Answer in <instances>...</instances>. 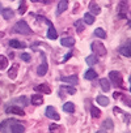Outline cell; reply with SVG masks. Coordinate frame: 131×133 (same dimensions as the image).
<instances>
[{"instance_id":"cell-1","label":"cell","mask_w":131,"mask_h":133,"mask_svg":"<svg viewBox=\"0 0 131 133\" xmlns=\"http://www.w3.org/2000/svg\"><path fill=\"white\" fill-rule=\"evenodd\" d=\"M13 30H15L16 33H19V34H24V35H29V34H32V29L29 28V25H28L26 21H24V20L16 22Z\"/></svg>"},{"instance_id":"cell-2","label":"cell","mask_w":131,"mask_h":133,"mask_svg":"<svg viewBox=\"0 0 131 133\" xmlns=\"http://www.w3.org/2000/svg\"><path fill=\"white\" fill-rule=\"evenodd\" d=\"M109 80H110L115 86H119V88L123 86V77H122V75H121L119 72H117V71H111V72L109 73Z\"/></svg>"},{"instance_id":"cell-3","label":"cell","mask_w":131,"mask_h":133,"mask_svg":"<svg viewBox=\"0 0 131 133\" xmlns=\"http://www.w3.org/2000/svg\"><path fill=\"white\" fill-rule=\"evenodd\" d=\"M91 47H92V50H93V52H94L96 55H98V56L106 55V48H105V46H104L101 42H93V43L91 44Z\"/></svg>"},{"instance_id":"cell-4","label":"cell","mask_w":131,"mask_h":133,"mask_svg":"<svg viewBox=\"0 0 131 133\" xmlns=\"http://www.w3.org/2000/svg\"><path fill=\"white\" fill-rule=\"evenodd\" d=\"M128 12V3L126 0H122L118 4V17L119 18H126V15Z\"/></svg>"},{"instance_id":"cell-5","label":"cell","mask_w":131,"mask_h":133,"mask_svg":"<svg viewBox=\"0 0 131 133\" xmlns=\"http://www.w3.org/2000/svg\"><path fill=\"white\" fill-rule=\"evenodd\" d=\"M46 116L50 117V119H54V120H59V119H60L59 114L55 111V108H54L52 106H49V107L46 108Z\"/></svg>"},{"instance_id":"cell-6","label":"cell","mask_w":131,"mask_h":133,"mask_svg":"<svg viewBox=\"0 0 131 133\" xmlns=\"http://www.w3.org/2000/svg\"><path fill=\"white\" fill-rule=\"evenodd\" d=\"M42 64L38 66V69H37V75L38 76H45L46 72H47V63H46V59H45V55H42Z\"/></svg>"},{"instance_id":"cell-7","label":"cell","mask_w":131,"mask_h":133,"mask_svg":"<svg viewBox=\"0 0 131 133\" xmlns=\"http://www.w3.org/2000/svg\"><path fill=\"white\" fill-rule=\"evenodd\" d=\"M5 111H7V114H15V115H19V116H24V115H25L24 110H21V107H19V106L8 107Z\"/></svg>"},{"instance_id":"cell-8","label":"cell","mask_w":131,"mask_h":133,"mask_svg":"<svg viewBox=\"0 0 131 133\" xmlns=\"http://www.w3.org/2000/svg\"><path fill=\"white\" fill-rule=\"evenodd\" d=\"M60 81H63V82H67V84H71V85H76L78 82H79V78H78V76H64V77H62L60 78Z\"/></svg>"},{"instance_id":"cell-9","label":"cell","mask_w":131,"mask_h":133,"mask_svg":"<svg viewBox=\"0 0 131 133\" xmlns=\"http://www.w3.org/2000/svg\"><path fill=\"white\" fill-rule=\"evenodd\" d=\"M67 7H68V2H67V0H60V2H59V4H58L56 15H60V13H63L66 9H67Z\"/></svg>"},{"instance_id":"cell-10","label":"cell","mask_w":131,"mask_h":133,"mask_svg":"<svg viewBox=\"0 0 131 133\" xmlns=\"http://www.w3.org/2000/svg\"><path fill=\"white\" fill-rule=\"evenodd\" d=\"M60 43H62V46H64V47H72V46L75 44V39L71 38V37H66V38H62Z\"/></svg>"},{"instance_id":"cell-11","label":"cell","mask_w":131,"mask_h":133,"mask_svg":"<svg viewBox=\"0 0 131 133\" xmlns=\"http://www.w3.org/2000/svg\"><path fill=\"white\" fill-rule=\"evenodd\" d=\"M24 132H25V128H24L22 124L16 123L11 127V133H24Z\"/></svg>"},{"instance_id":"cell-12","label":"cell","mask_w":131,"mask_h":133,"mask_svg":"<svg viewBox=\"0 0 131 133\" xmlns=\"http://www.w3.org/2000/svg\"><path fill=\"white\" fill-rule=\"evenodd\" d=\"M2 15H3V17L5 20H11L15 16V12L11 8H4V9H2Z\"/></svg>"},{"instance_id":"cell-13","label":"cell","mask_w":131,"mask_h":133,"mask_svg":"<svg viewBox=\"0 0 131 133\" xmlns=\"http://www.w3.org/2000/svg\"><path fill=\"white\" fill-rule=\"evenodd\" d=\"M9 46L13 47V48H25V47H26L25 43H22V42H20V41H17V39H11V41H9Z\"/></svg>"},{"instance_id":"cell-14","label":"cell","mask_w":131,"mask_h":133,"mask_svg":"<svg viewBox=\"0 0 131 133\" xmlns=\"http://www.w3.org/2000/svg\"><path fill=\"white\" fill-rule=\"evenodd\" d=\"M34 90L35 91H41V93H45V94H50L51 93V90H50V88L46 85V84H43V85H37V86H34Z\"/></svg>"},{"instance_id":"cell-15","label":"cell","mask_w":131,"mask_h":133,"mask_svg":"<svg viewBox=\"0 0 131 133\" xmlns=\"http://www.w3.org/2000/svg\"><path fill=\"white\" fill-rule=\"evenodd\" d=\"M17 71H19V65H17V64H13V65H12V68L8 71V76H9L11 80H15V78H16V76H17Z\"/></svg>"},{"instance_id":"cell-16","label":"cell","mask_w":131,"mask_h":133,"mask_svg":"<svg viewBox=\"0 0 131 133\" xmlns=\"http://www.w3.org/2000/svg\"><path fill=\"white\" fill-rule=\"evenodd\" d=\"M47 38L49 39H56L58 38V33H56V30H55V28L51 25V26H49V30H47Z\"/></svg>"},{"instance_id":"cell-17","label":"cell","mask_w":131,"mask_h":133,"mask_svg":"<svg viewBox=\"0 0 131 133\" xmlns=\"http://www.w3.org/2000/svg\"><path fill=\"white\" fill-rule=\"evenodd\" d=\"M63 111L64 112H68V114H72L75 111V104L72 102H67L63 104Z\"/></svg>"},{"instance_id":"cell-18","label":"cell","mask_w":131,"mask_h":133,"mask_svg":"<svg viewBox=\"0 0 131 133\" xmlns=\"http://www.w3.org/2000/svg\"><path fill=\"white\" fill-rule=\"evenodd\" d=\"M119 52H121L123 56H126V57H130V56H131V51H130V43H127L126 46H122V47L119 48Z\"/></svg>"},{"instance_id":"cell-19","label":"cell","mask_w":131,"mask_h":133,"mask_svg":"<svg viewBox=\"0 0 131 133\" xmlns=\"http://www.w3.org/2000/svg\"><path fill=\"white\" fill-rule=\"evenodd\" d=\"M100 85H101V89H102L105 93L110 90V82H109V80H106V78H101V80H100Z\"/></svg>"},{"instance_id":"cell-20","label":"cell","mask_w":131,"mask_h":133,"mask_svg":"<svg viewBox=\"0 0 131 133\" xmlns=\"http://www.w3.org/2000/svg\"><path fill=\"white\" fill-rule=\"evenodd\" d=\"M89 9H91V15H98V13L101 12L100 7H98L94 2H92V3L89 4Z\"/></svg>"},{"instance_id":"cell-21","label":"cell","mask_w":131,"mask_h":133,"mask_svg":"<svg viewBox=\"0 0 131 133\" xmlns=\"http://www.w3.org/2000/svg\"><path fill=\"white\" fill-rule=\"evenodd\" d=\"M85 61H87L88 65H94V64L98 63V57H97L96 55H89V56H87Z\"/></svg>"},{"instance_id":"cell-22","label":"cell","mask_w":131,"mask_h":133,"mask_svg":"<svg viewBox=\"0 0 131 133\" xmlns=\"http://www.w3.org/2000/svg\"><path fill=\"white\" fill-rule=\"evenodd\" d=\"M97 77V73L94 72V69H88L84 75V78L85 80H94Z\"/></svg>"},{"instance_id":"cell-23","label":"cell","mask_w":131,"mask_h":133,"mask_svg":"<svg viewBox=\"0 0 131 133\" xmlns=\"http://www.w3.org/2000/svg\"><path fill=\"white\" fill-rule=\"evenodd\" d=\"M42 102H43V97L42 95H32V104H34V106H38V104H42Z\"/></svg>"},{"instance_id":"cell-24","label":"cell","mask_w":131,"mask_h":133,"mask_svg":"<svg viewBox=\"0 0 131 133\" xmlns=\"http://www.w3.org/2000/svg\"><path fill=\"white\" fill-rule=\"evenodd\" d=\"M109 98L108 97H105V95H98L97 97V103L98 104H101V106H108L109 104Z\"/></svg>"},{"instance_id":"cell-25","label":"cell","mask_w":131,"mask_h":133,"mask_svg":"<svg viewBox=\"0 0 131 133\" xmlns=\"http://www.w3.org/2000/svg\"><path fill=\"white\" fill-rule=\"evenodd\" d=\"M84 22L88 24V25H92L94 22V16L91 15V13H85L84 15Z\"/></svg>"},{"instance_id":"cell-26","label":"cell","mask_w":131,"mask_h":133,"mask_svg":"<svg viewBox=\"0 0 131 133\" xmlns=\"http://www.w3.org/2000/svg\"><path fill=\"white\" fill-rule=\"evenodd\" d=\"M7 65H8V59L5 56H3V55H0V71L5 69Z\"/></svg>"},{"instance_id":"cell-27","label":"cell","mask_w":131,"mask_h":133,"mask_svg":"<svg viewBox=\"0 0 131 133\" xmlns=\"http://www.w3.org/2000/svg\"><path fill=\"white\" fill-rule=\"evenodd\" d=\"M94 35L98 37V38H106V33H105V30L101 29V28H97V29L94 30Z\"/></svg>"},{"instance_id":"cell-28","label":"cell","mask_w":131,"mask_h":133,"mask_svg":"<svg viewBox=\"0 0 131 133\" xmlns=\"http://www.w3.org/2000/svg\"><path fill=\"white\" fill-rule=\"evenodd\" d=\"M91 114H92V116H93V117H96V119L101 116V111H100L97 107H94V106L91 108Z\"/></svg>"},{"instance_id":"cell-29","label":"cell","mask_w":131,"mask_h":133,"mask_svg":"<svg viewBox=\"0 0 131 133\" xmlns=\"http://www.w3.org/2000/svg\"><path fill=\"white\" fill-rule=\"evenodd\" d=\"M25 12H26V2H25V0H21V4H20V8H19V13L24 15Z\"/></svg>"},{"instance_id":"cell-30","label":"cell","mask_w":131,"mask_h":133,"mask_svg":"<svg viewBox=\"0 0 131 133\" xmlns=\"http://www.w3.org/2000/svg\"><path fill=\"white\" fill-rule=\"evenodd\" d=\"M83 20H78L76 22H75V26H76V30L79 31V33H81L83 31V29H84V26H83Z\"/></svg>"},{"instance_id":"cell-31","label":"cell","mask_w":131,"mask_h":133,"mask_svg":"<svg viewBox=\"0 0 131 133\" xmlns=\"http://www.w3.org/2000/svg\"><path fill=\"white\" fill-rule=\"evenodd\" d=\"M62 90H66L68 94H71V95L76 93V89H75L74 86H63V88H62Z\"/></svg>"},{"instance_id":"cell-32","label":"cell","mask_w":131,"mask_h":133,"mask_svg":"<svg viewBox=\"0 0 131 133\" xmlns=\"http://www.w3.org/2000/svg\"><path fill=\"white\" fill-rule=\"evenodd\" d=\"M104 127H105L106 129H113V127H114V125H113V121H111L110 119H106V120H105V123H104Z\"/></svg>"},{"instance_id":"cell-33","label":"cell","mask_w":131,"mask_h":133,"mask_svg":"<svg viewBox=\"0 0 131 133\" xmlns=\"http://www.w3.org/2000/svg\"><path fill=\"white\" fill-rule=\"evenodd\" d=\"M21 59L24 61H30V55L26 54V52H24V54H21Z\"/></svg>"},{"instance_id":"cell-34","label":"cell","mask_w":131,"mask_h":133,"mask_svg":"<svg viewBox=\"0 0 131 133\" xmlns=\"http://www.w3.org/2000/svg\"><path fill=\"white\" fill-rule=\"evenodd\" d=\"M33 3H45V4H49L51 0H32Z\"/></svg>"},{"instance_id":"cell-35","label":"cell","mask_w":131,"mask_h":133,"mask_svg":"<svg viewBox=\"0 0 131 133\" xmlns=\"http://www.w3.org/2000/svg\"><path fill=\"white\" fill-rule=\"evenodd\" d=\"M71 56H72V52H68L67 55L64 56V59H63V63H66V61H67V60H68V59H70Z\"/></svg>"},{"instance_id":"cell-36","label":"cell","mask_w":131,"mask_h":133,"mask_svg":"<svg viewBox=\"0 0 131 133\" xmlns=\"http://www.w3.org/2000/svg\"><path fill=\"white\" fill-rule=\"evenodd\" d=\"M96 133H106V132H105V129H101V130H97Z\"/></svg>"},{"instance_id":"cell-37","label":"cell","mask_w":131,"mask_h":133,"mask_svg":"<svg viewBox=\"0 0 131 133\" xmlns=\"http://www.w3.org/2000/svg\"><path fill=\"white\" fill-rule=\"evenodd\" d=\"M0 12H2V4H0Z\"/></svg>"}]
</instances>
